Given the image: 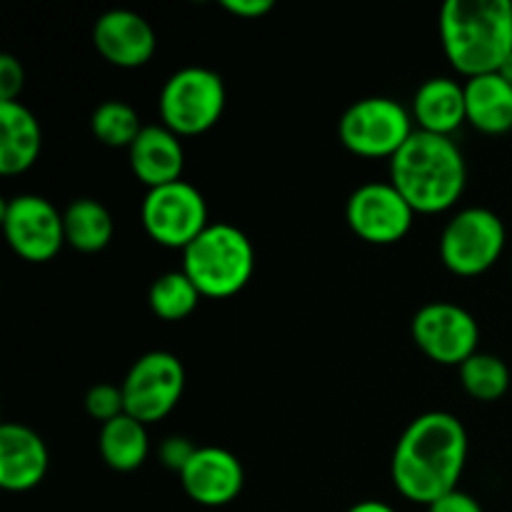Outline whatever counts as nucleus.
I'll use <instances>...</instances> for the list:
<instances>
[{"mask_svg": "<svg viewBox=\"0 0 512 512\" xmlns=\"http://www.w3.org/2000/svg\"><path fill=\"white\" fill-rule=\"evenodd\" d=\"M468 463V430L455 415L430 410L410 420L390 460L393 485L410 503L433 505L458 490Z\"/></svg>", "mask_w": 512, "mask_h": 512, "instance_id": "1", "label": "nucleus"}, {"mask_svg": "<svg viewBox=\"0 0 512 512\" xmlns=\"http://www.w3.org/2000/svg\"><path fill=\"white\" fill-rule=\"evenodd\" d=\"M390 183L415 213H443L465 193L468 165L463 150L448 135L415 130L390 160Z\"/></svg>", "mask_w": 512, "mask_h": 512, "instance_id": "2", "label": "nucleus"}, {"mask_svg": "<svg viewBox=\"0 0 512 512\" xmlns=\"http://www.w3.org/2000/svg\"><path fill=\"white\" fill-rule=\"evenodd\" d=\"M440 43L465 80L498 73L512 53L510 0H448L440 8Z\"/></svg>", "mask_w": 512, "mask_h": 512, "instance_id": "3", "label": "nucleus"}, {"mask_svg": "<svg viewBox=\"0 0 512 512\" xmlns=\"http://www.w3.org/2000/svg\"><path fill=\"white\" fill-rule=\"evenodd\" d=\"M180 270L193 280L203 298H230L253 278V243L238 225L210 223L183 250Z\"/></svg>", "mask_w": 512, "mask_h": 512, "instance_id": "4", "label": "nucleus"}, {"mask_svg": "<svg viewBox=\"0 0 512 512\" xmlns=\"http://www.w3.org/2000/svg\"><path fill=\"white\" fill-rule=\"evenodd\" d=\"M228 93L223 75L203 65H185L163 83L158 95L160 120L180 138L208 133L225 113Z\"/></svg>", "mask_w": 512, "mask_h": 512, "instance_id": "5", "label": "nucleus"}, {"mask_svg": "<svg viewBox=\"0 0 512 512\" xmlns=\"http://www.w3.org/2000/svg\"><path fill=\"white\" fill-rule=\"evenodd\" d=\"M413 133V113L388 95L355 100L345 108L338 123L340 143L360 158L393 160Z\"/></svg>", "mask_w": 512, "mask_h": 512, "instance_id": "6", "label": "nucleus"}, {"mask_svg": "<svg viewBox=\"0 0 512 512\" xmlns=\"http://www.w3.org/2000/svg\"><path fill=\"white\" fill-rule=\"evenodd\" d=\"M505 223L488 208H465L448 220L440 235V260L463 278L483 275L505 250Z\"/></svg>", "mask_w": 512, "mask_h": 512, "instance_id": "7", "label": "nucleus"}, {"mask_svg": "<svg viewBox=\"0 0 512 512\" xmlns=\"http://www.w3.org/2000/svg\"><path fill=\"white\" fill-rule=\"evenodd\" d=\"M140 220L163 248L185 250L210 225L205 195L188 180L150 188L140 205Z\"/></svg>", "mask_w": 512, "mask_h": 512, "instance_id": "8", "label": "nucleus"}, {"mask_svg": "<svg viewBox=\"0 0 512 512\" xmlns=\"http://www.w3.org/2000/svg\"><path fill=\"white\" fill-rule=\"evenodd\" d=\"M120 388L125 413L143 425H153L168 418L183 398L185 368L178 355L168 350H150L130 365Z\"/></svg>", "mask_w": 512, "mask_h": 512, "instance_id": "9", "label": "nucleus"}, {"mask_svg": "<svg viewBox=\"0 0 512 512\" xmlns=\"http://www.w3.org/2000/svg\"><path fill=\"white\" fill-rule=\"evenodd\" d=\"M3 233L13 253L28 263H48L68 245L63 213L35 193L13 195L3 205Z\"/></svg>", "mask_w": 512, "mask_h": 512, "instance_id": "10", "label": "nucleus"}, {"mask_svg": "<svg viewBox=\"0 0 512 512\" xmlns=\"http://www.w3.org/2000/svg\"><path fill=\"white\" fill-rule=\"evenodd\" d=\"M415 345L440 365H463L478 353V320L458 303L433 300L425 303L410 323Z\"/></svg>", "mask_w": 512, "mask_h": 512, "instance_id": "11", "label": "nucleus"}, {"mask_svg": "<svg viewBox=\"0 0 512 512\" xmlns=\"http://www.w3.org/2000/svg\"><path fill=\"white\" fill-rule=\"evenodd\" d=\"M345 218L365 243L395 245L413 228L415 210L390 180H373L350 193Z\"/></svg>", "mask_w": 512, "mask_h": 512, "instance_id": "12", "label": "nucleus"}, {"mask_svg": "<svg viewBox=\"0 0 512 512\" xmlns=\"http://www.w3.org/2000/svg\"><path fill=\"white\" fill-rule=\"evenodd\" d=\"M93 45L115 68H140L158 48V38L145 15L130 8L105 10L93 23Z\"/></svg>", "mask_w": 512, "mask_h": 512, "instance_id": "13", "label": "nucleus"}, {"mask_svg": "<svg viewBox=\"0 0 512 512\" xmlns=\"http://www.w3.org/2000/svg\"><path fill=\"white\" fill-rule=\"evenodd\" d=\"M180 485L193 503L205 508H223L243 493V463L230 450L205 445L195 450L190 463L185 465L180 473Z\"/></svg>", "mask_w": 512, "mask_h": 512, "instance_id": "14", "label": "nucleus"}, {"mask_svg": "<svg viewBox=\"0 0 512 512\" xmlns=\"http://www.w3.org/2000/svg\"><path fill=\"white\" fill-rule=\"evenodd\" d=\"M50 453L33 428L20 423L0 425V488L28 493L48 475Z\"/></svg>", "mask_w": 512, "mask_h": 512, "instance_id": "15", "label": "nucleus"}, {"mask_svg": "<svg viewBox=\"0 0 512 512\" xmlns=\"http://www.w3.org/2000/svg\"><path fill=\"white\" fill-rule=\"evenodd\" d=\"M130 168L133 175L145 188H160V185L183 180L185 150L180 135L160 125H145L135 143L128 148Z\"/></svg>", "mask_w": 512, "mask_h": 512, "instance_id": "16", "label": "nucleus"}, {"mask_svg": "<svg viewBox=\"0 0 512 512\" xmlns=\"http://www.w3.org/2000/svg\"><path fill=\"white\" fill-rule=\"evenodd\" d=\"M413 120L420 130L435 135H453L463 123H468L465 113V85L448 75L428 78L413 95Z\"/></svg>", "mask_w": 512, "mask_h": 512, "instance_id": "17", "label": "nucleus"}, {"mask_svg": "<svg viewBox=\"0 0 512 512\" xmlns=\"http://www.w3.org/2000/svg\"><path fill=\"white\" fill-rule=\"evenodd\" d=\"M43 148L38 118L20 100L0 103V173L20 175L30 170Z\"/></svg>", "mask_w": 512, "mask_h": 512, "instance_id": "18", "label": "nucleus"}, {"mask_svg": "<svg viewBox=\"0 0 512 512\" xmlns=\"http://www.w3.org/2000/svg\"><path fill=\"white\" fill-rule=\"evenodd\" d=\"M465 113L475 130L503 135L512 130V85L500 73L465 80Z\"/></svg>", "mask_w": 512, "mask_h": 512, "instance_id": "19", "label": "nucleus"}, {"mask_svg": "<svg viewBox=\"0 0 512 512\" xmlns=\"http://www.w3.org/2000/svg\"><path fill=\"white\" fill-rule=\"evenodd\" d=\"M98 450L108 468L118 470V473H133L145 463L150 453L148 425L123 413L120 418L100 425Z\"/></svg>", "mask_w": 512, "mask_h": 512, "instance_id": "20", "label": "nucleus"}, {"mask_svg": "<svg viewBox=\"0 0 512 512\" xmlns=\"http://www.w3.org/2000/svg\"><path fill=\"white\" fill-rule=\"evenodd\" d=\"M65 243L80 253H98L113 240V215L100 200L75 198L63 210Z\"/></svg>", "mask_w": 512, "mask_h": 512, "instance_id": "21", "label": "nucleus"}, {"mask_svg": "<svg viewBox=\"0 0 512 512\" xmlns=\"http://www.w3.org/2000/svg\"><path fill=\"white\" fill-rule=\"evenodd\" d=\"M200 290L195 288L193 280L183 273V270H170V273L158 275L148 290L150 310L158 315L160 320H185L193 315V310L200 303Z\"/></svg>", "mask_w": 512, "mask_h": 512, "instance_id": "22", "label": "nucleus"}, {"mask_svg": "<svg viewBox=\"0 0 512 512\" xmlns=\"http://www.w3.org/2000/svg\"><path fill=\"white\" fill-rule=\"evenodd\" d=\"M460 383L470 398L480 403L500 400L510 388V368L493 353H475L460 365Z\"/></svg>", "mask_w": 512, "mask_h": 512, "instance_id": "23", "label": "nucleus"}, {"mask_svg": "<svg viewBox=\"0 0 512 512\" xmlns=\"http://www.w3.org/2000/svg\"><path fill=\"white\" fill-rule=\"evenodd\" d=\"M143 128L138 110L125 100H105L90 115V130L108 148H130Z\"/></svg>", "mask_w": 512, "mask_h": 512, "instance_id": "24", "label": "nucleus"}, {"mask_svg": "<svg viewBox=\"0 0 512 512\" xmlns=\"http://www.w3.org/2000/svg\"><path fill=\"white\" fill-rule=\"evenodd\" d=\"M85 410L93 420L100 425L110 423V420L120 418L125 413V398L123 388L113 383H98L88 390L85 395Z\"/></svg>", "mask_w": 512, "mask_h": 512, "instance_id": "25", "label": "nucleus"}, {"mask_svg": "<svg viewBox=\"0 0 512 512\" xmlns=\"http://www.w3.org/2000/svg\"><path fill=\"white\" fill-rule=\"evenodd\" d=\"M25 85V68L15 55H0V103L18 100Z\"/></svg>", "mask_w": 512, "mask_h": 512, "instance_id": "26", "label": "nucleus"}, {"mask_svg": "<svg viewBox=\"0 0 512 512\" xmlns=\"http://www.w3.org/2000/svg\"><path fill=\"white\" fill-rule=\"evenodd\" d=\"M195 450L198 448H195L188 438H183V435H170V438H165L163 445H160L158 458L165 468L180 475L185 470V465L190 463V458L195 455Z\"/></svg>", "mask_w": 512, "mask_h": 512, "instance_id": "27", "label": "nucleus"}, {"mask_svg": "<svg viewBox=\"0 0 512 512\" xmlns=\"http://www.w3.org/2000/svg\"><path fill=\"white\" fill-rule=\"evenodd\" d=\"M428 512H485L483 505L473 498L470 493H463V490H453V493L443 495L440 500H435L430 505Z\"/></svg>", "mask_w": 512, "mask_h": 512, "instance_id": "28", "label": "nucleus"}, {"mask_svg": "<svg viewBox=\"0 0 512 512\" xmlns=\"http://www.w3.org/2000/svg\"><path fill=\"white\" fill-rule=\"evenodd\" d=\"M220 5L238 18H263L275 8L273 0H220Z\"/></svg>", "mask_w": 512, "mask_h": 512, "instance_id": "29", "label": "nucleus"}, {"mask_svg": "<svg viewBox=\"0 0 512 512\" xmlns=\"http://www.w3.org/2000/svg\"><path fill=\"white\" fill-rule=\"evenodd\" d=\"M348 512H395V508L383 500H360L353 508H348Z\"/></svg>", "mask_w": 512, "mask_h": 512, "instance_id": "30", "label": "nucleus"}, {"mask_svg": "<svg viewBox=\"0 0 512 512\" xmlns=\"http://www.w3.org/2000/svg\"><path fill=\"white\" fill-rule=\"evenodd\" d=\"M498 73H500V75H503V78H505V80H508V83L512 85V53H510V58H508V60H505V63H503V68H500V70H498Z\"/></svg>", "mask_w": 512, "mask_h": 512, "instance_id": "31", "label": "nucleus"}]
</instances>
